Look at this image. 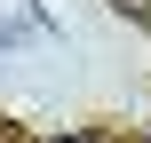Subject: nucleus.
I'll return each mask as SVG.
<instances>
[{"label": "nucleus", "mask_w": 151, "mask_h": 143, "mask_svg": "<svg viewBox=\"0 0 151 143\" xmlns=\"http://www.w3.org/2000/svg\"><path fill=\"white\" fill-rule=\"evenodd\" d=\"M111 8H127V16H151V0H111Z\"/></svg>", "instance_id": "obj_1"}, {"label": "nucleus", "mask_w": 151, "mask_h": 143, "mask_svg": "<svg viewBox=\"0 0 151 143\" xmlns=\"http://www.w3.org/2000/svg\"><path fill=\"white\" fill-rule=\"evenodd\" d=\"M56 143H96V135H80V127H64V135H56Z\"/></svg>", "instance_id": "obj_2"}, {"label": "nucleus", "mask_w": 151, "mask_h": 143, "mask_svg": "<svg viewBox=\"0 0 151 143\" xmlns=\"http://www.w3.org/2000/svg\"><path fill=\"white\" fill-rule=\"evenodd\" d=\"M143 143H151V127H143Z\"/></svg>", "instance_id": "obj_3"}]
</instances>
